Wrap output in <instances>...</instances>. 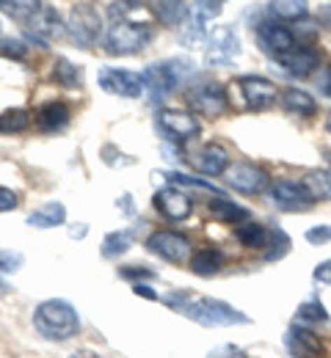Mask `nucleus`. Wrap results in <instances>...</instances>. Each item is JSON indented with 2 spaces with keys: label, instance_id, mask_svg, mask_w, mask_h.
Here are the masks:
<instances>
[{
  "label": "nucleus",
  "instance_id": "nucleus-5",
  "mask_svg": "<svg viewBox=\"0 0 331 358\" xmlns=\"http://www.w3.org/2000/svg\"><path fill=\"white\" fill-rule=\"evenodd\" d=\"M240 55V39L232 25H216L207 34L204 42V66L207 69H218V66H230L235 64Z\"/></svg>",
  "mask_w": 331,
  "mask_h": 358
},
{
  "label": "nucleus",
  "instance_id": "nucleus-26",
  "mask_svg": "<svg viewBox=\"0 0 331 358\" xmlns=\"http://www.w3.org/2000/svg\"><path fill=\"white\" fill-rule=\"evenodd\" d=\"M207 210H210L213 218L227 221V224H243V221H248V210H246V207H237L235 201H230V199H224V196L207 201Z\"/></svg>",
  "mask_w": 331,
  "mask_h": 358
},
{
  "label": "nucleus",
  "instance_id": "nucleus-22",
  "mask_svg": "<svg viewBox=\"0 0 331 358\" xmlns=\"http://www.w3.org/2000/svg\"><path fill=\"white\" fill-rule=\"evenodd\" d=\"M188 268L199 278H213V275H218L221 268H224V254L216 251V248H202V251L190 254Z\"/></svg>",
  "mask_w": 331,
  "mask_h": 358
},
{
  "label": "nucleus",
  "instance_id": "nucleus-48",
  "mask_svg": "<svg viewBox=\"0 0 331 358\" xmlns=\"http://www.w3.org/2000/svg\"><path fill=\"white\" fill-rule=\"evenodd\" d=\"M133 292H136L139 298H149V301H155V298H157V295H155L149 287H143V284H136V287H133Z\"/></svg>",
  "mask_w": 331,
  "mask_h": 358
},
{
  "label": "nucleus",
  "instance_id": "nucleus-16",
  "mask_svg": "<svg viewBox=\"0 0 331 358\" xmlns=\"http://www.w3.org/2000/svg\"><path fill=\"white\" fill-rule=\"evenodd\" d=\"M155 210L169 221H185L193 213V199L180 187H163L155 193Z\"/></svg>",
  "mask_w": 331,
  "mask_h": 358
},
{
  "label": "nucleus",
  "instance_id": "nucleus-38",
  "mask_svg": "<svg viewBox=\"0 0 331 358\" xmlns=\"http://www.w3.org/2000/svg\"><path fill=\"white\" fill-rule=\"evenodd\" d=\"M22 265V254L20 251H8V248H0V273H14Z\"/></svg>",
  "mask_w": 331,
  "mask_h": 358
},
{
  "label": "nucleus",
  "instance_id": "nucleus-35",
  "mask_svg": "<svg viewBox=\"0 0 331 358\" xmlns=\"http://www.w3.org/2000/svg\"><path fill=\"white\" fill-rule=\"evenodd\" d=\"M331 317L326 312V306L321 303V301H307V303H301L298 309H295V322H301V325H318V322H329Z\"/></svg>",
  "mask_w": 331,
  "mask_h": 358
},
{
  "label": "nucleus",
  "instance_id": "nucleus-7",
  "mask_svg": "<svg viewBox=\"0 0 331 358\" xmlns=\"http://www.w3.org/2000/svg\"><path fill=\"white\" fill-rule=\"evenodd\" d=\"M157 133L163 135L166 141L171 143H188L196 135L202 133V124L193 119V113H185V110H171V108H163L157 110Z\"/></svg>",
  "mask_w": 331,
  "mask_h": 358
},
{
  "label": "nucleus",
  "instance_id": "nucleus-6",
  "mask_svg": "<svg viewBox=\"0 0 331 358\" xmlns=\"http://www.w3.org/2000/svg\"><path fill=\"white\" fill-rule=\"evenodd\" d=\"M99 31H102V17L94 6L89 3H78L72 11H69V20H66V36L69 42L83 50L97 45L99 39Z\"/></svg>",
  "mask_w": 331,
  "mask_h": 358
},
{
  "label": "nucleus",
  "instance_id": "nucleus-43",
  "mask_svg": "<svg viewBox=\"0 0 331 358\" xmlns=\"http://www.w3.org/2000/svg\"><path fill=\"white\" fill-rule=\"evenodd\" d=\"M20 207V199L14 190L8 187H0V213H8V210H17Z\"/></svg>",
  "mask_w": 331,
  "mask_h": 358
},
{
  "label": "nucleus",
  "instance_id": "nucleus-28",
  "mask_svg": "<svg viewBox=\"0 0 331 358\" xmlns=\"http://www.w3.org/2000/svg\"><path fill=\"white\" fill-rule=\"evenodd\" d=\"M52 80L58 86H64V89H80L83 86V69L75 66L66 58H55V64H52Z\"/></svg>",
  "mask_w": 331,
  "mask_h": 358
},
{
  "label": "nucleus",
  "instance_id": "nucleus-37",
  "mask_svg": "<svg viewBox=\"0 0 331 358\" xmlns=\"http://www.w3.org/2000/svg\"><path fill=\"white\" fill-rule=\"evenodd\" d=\"M0 55H6V58H25L28 55V47H25L22 39L6 36V39H0Z\"/></svg>",
  "mask_w": 331,
  "mask_h": 358
},
{
  "label": "nucleus",
  "instance_id": "nucleus-13",
  "mask_svg": "<svg viewBox=\"0 0 331 358\" xmlns=\"http://www.w3.org/2000/svg\"><path fill=\"white\" fill-rule=\"evenodd\" d=\"M227 185L246 196H257L271 187V177L265 169H260L254 163H235L227 169Z\"/></svg>",
  "mask_w": 331,
  "mask_h": 358
},
{
  "label": "nucleus",
  "instance_id": "nucleus-10",
  "mask_svg": "<svg viewBox=\"0 0 331 358\" xmlns=\"http://www.w3.org/2000/svg\"><path fill=\"white\" fill-rule=\"evenodd\" d=\"M185 99H188V105L196 113H204L210 119H216V116H221L227 110V94L216 80H196L185 91Z\"/></svg>",
  "mask_w": 331,
  "mask_h": 358
},
{
  "label": "nucleus",
  "instance_id": "nucleus-50",
  "mask_svg": "<svg viewBox=\"0 0 331 358\" xmlns=\"http://www.w3.org/2000/svg\"><path fill=\"white\" fill-rule=\"evenodd\" d=\"M69 358H99L97 353H92V350H78V353H72Z\"/></svg>",
  "mask_w": 331,
  "mask_h": 358
},
{
  "label": "nucleus",
  "instance_id": "nucleus-45",
  "mask_svg": "<svg viewBox=\"0 0 331 358\" xmlns=\"http://www.w3.org/2000/svg\"><path fill=\"white\" fill-rule=\"evenodd\" d=\"M312 278H315L318 284H326V287H331V259L321 262V265L315 268V273H312Z\"/></svg>",
  "mask_w": 331,
  "mask_h": 358
},
{
  "label": "nucleus",
  "instance_id": "nucleus-51",
  "mask_svg": "<svg viewBox=\"0 0 331 358\" xmlns=\"http://www.w3.org/2000/svg\"><path fill=\"white\" fill-rule=\"evenodd\" d=\"M326 133L331 135V113H329V116H326Z\"/></svg>",
  "mask_w": 331,
  "mask_h": 358
},
{
  "label": "nucleus",
  "instance_id": "nucleus-49",
  "mask_svg": "<svg viewBox=\"0 0 331 358\" xmlns=\"http://www.w3.org/2000/svg\"><path fill=\"white\" fill-rule=\"evenodd\" d=\"M86 231H89V226H86V224L72 226V229H69V234H72V237H86Z\"/></svg>",
  "mask_w": 331,
  "mask_h": 358
},
{
  "label": "nucleus",
  "instance_id": "nucleus-40",
  "mask_svg": "<svg viewBox=\"0 0 331 358\" xmlns=\"http://www.w3.org/2000/svg\"><path fill=\"white\" fill-rule=\"evenodd\" d=\"M307 243H312V245H329L331 243V226H312V229H307Z\"/></svg>",
  "mask_w": 331,
  "mask_h": 358
},
{
  "label": "nucleus",
  "instance_id": "nucleus-47",
  "mask_svg": "<svg viewBox=\"0 0 331 358\" xmlns=\"http://www.w3.org/2000/svg\"><path fill=\"white\" fill-rule=\"evenodd\" d=\"M301 36H307V39H312L315 34H318V28H315V22H307V20H301Z\"/></svg>",
  "mask_w": 331,
  "mask_h": 358
},
{
  "label": "nucleus",
  "instance_id": "nucleus-27",
  "mask_svg": "<svg viewBox=\"0 0 331 358\" xmlns=\"http://www.w3.org/2000/svg\"><path fill=\"white\" fill-rule=\"evenodd\" d=\"M235 237L237 243L246 245V248H265L271 231L262 224H257V221H243V224L235 226Z\"/></svg>",
  "mask_w": 331,
  "mask_h": 358
},
{
  "label": "nucleus",
  "instance_id": "nucleus-21",
  "mask_svg": "<svg viewBox=\"0 0 331 358\" xmlns=\"http://www.w3.org/2000/svg\"><path fill=\"white\" fill-rule=\"evenodd\" d=\"M69 119H72V110H69V105H64V102H48V105H42L39 113H36L39 130L50 135L66 130Z\"/></svg>",
  "mask_w": 331,
  "mask_h": 358
},
{
  "label": "nucleus",
  "instance_id": "nucleus-9",
  "mask_svg": "<svg viewBox=\"0 0 331 358\" xmlns=\"http://www.w3.org/2000/svg\"><path fill=\"white\" fill-rule=\"evenodd\" d=\"M146 248H149L155 257H160V259H166V262H171V265H183V262L190 259V243H188V237L180 234V231H169V229L152 231V234L146 237Z\"/></svg>",
  "mask_w": 331,
  "mask_h": 358
},
{
  "label": "nucleus",
  "instance_id": "nucleus-8",
  "mask_svg": "<svg viewBox=\"0 0 331 358\" xmlns=\"http://www.w3.org/2000/svg\"><path fill=\"white\" fill-rule=\"evenodd\" d=\"M97 83L99 89L111 96H125V99H136L143 94V78L139 72L130 69H119V66H99L97 72Z\"/></svg>",
  "mask_w": 331,
  "mask_h": 358
},
{
  "label": "nucleus",
  "instance_id": "nucleus-17",
  "mask_svg": "<svg viewBox=\"0 0 331 358\" xmlns=\"http://www.w3.org/2000/svg\"><path fill=\"white\" fill-rule=\"evenodd\" d=\"M257 39H260V47H262L268 55H274V58H279L287 50L295 47V36H293L284 25L274 22V20H265V22L257 25Z\"/></svg>",
  "mask_w": 331,
  "mask_h": 358
},
{
  "label": "nucleus",
  "instance_id": "nucleus-31",
  "mask_svg": "<svg viewBox=\"0 0 331 358\" xmlns=\"http://www.w3.org/2000/svg\"><path fill=\"white\" fill-rule=\"evenodd\" d=\"M28 127H31V113L25 108H8L0 113V133L3 135L25 133Z\"/></svg>",
  "mask_w": 331,
  "mask_h": 358
},
{
  "label": "nucleus",
  "instance_id": "nucleus-12",
  "mask_svg": "<svg viewBox=\"0 0 331 358\" xmlns=\"http://www.w3.org/2000/svg\"><path fill=\"white\" fill-rule=\"evenodd\" d=\"M268 196H271V201L284 210V213H307V210H312V204H315V199H312V193L307 190V185L304 182H290V179H279V182H274L271 187H268Z\"/></svg>",
  "mask_w": 331,
  "mask_h": 358
},
{
  "label": "nucleus",
  "instance_id": "nucleus-15",
  "mask_svg": "<svg viewBox=\"0 0 331 358\" xmlns=\"http://www.w3.org/2000/svg\"><path fill=\"white\" fill-rule=\"evenodd\" d=\"M284 348H287V353L293 358H323V342L318 339V334L315 331H309L307 325H301V322H295V325H290L287 328V334H284Z\"/></svg>",
  "mask_w": 331,
  "mask_h": 358
},
{
  "label": "nucleus",
  "instance_id": "nucleus-18",
  "mask_svg": "<svg viewBox=\"0 0 331 358\" xmlns=\"http://www.w3.org/2000/svg\"><path fill=\"white\" fill-rule=\"evenodd\" d=\"M290 78H307L321 66V52L312 47H293L276 58Z\"/></svg>",
  "mask_w": 331,
  "mask_h": 358
},
{
  "label": "nucleus",
  "instance_id": "nucleus-42",
  "mask_svg": "<svg viewBox=\"0 0 331 358\" xmlns=\"http://www.w3.org/2000/svg\"><path fill=\"white\" fill-rule=\"evenodd\" d=\"M207 358H248V356L240 348H235V345H218L216 350L207 353Z\"/></svg>",
  "mask_w": 331,
  "mask_h": 358
},
{
  "label": "nucleus",
  "instance_id": "nucleus-33",
  "mask_svg": "<svg viewBox=\"0 0 331 358\" xmlns=\"http://www.w3.org/2000/svg\"><path fill=\"white\" fill-rule=\"evenodd\" d=\"M39 8H42L39 0H0V11L20 22H28Z\"/></svg>",
  "mask_w": 331,
  "mask_h": 358
},
{
  "label": "nucleus",
  "instance_id": "nucleus-11",
  "mask_svg": "<svg viewBox=\"0 0 331 358\" xmlns=\"http://www.w3.org/2000/svg\"><path fill=\"white\" fill-rule=\"evenodd\" d=\"M66 34V22H61V14L55 6H42L31 20H28V34H25V42L36 47H48L50 39Z\"/></svg>",
  "mask_w": 331,
  "mask_h": 358
},
{
  "label": "nucleus",
  "instance_id": "nucleus-29",
  "mask_svg": "<svg viewBox=\"0 0 331 358\" xmlns=\"http://www.w3.org/2000/svg\"><path fill=\"white\" fill-rule=\"evenodd\" d=\"M133 234H136V229H119V231L105 234V240H102V257H105V259L122 257V254L133 245Z\"/></svg>",
  "mask_w": 331,
  "mask_h": 358
},
{
  "label": "nucleus",
  "instance_id": "nucleus-2",
  "mask_svg": "<svg viewBox=\"0 0 331 358\" xmlns=\"http://www.w3.org/2000/svg\"><path fill=\"white\" fill-rule=\"evenodd\" d=\"M34 328L48 339V342H66L80 331V320L72 303L52 298L42 301L34 312Z\"/></svg>",
  "mask_w": 331,
  "mask_h": 358
},
{
  "label": "nucleus",
  "instance_id": "nucleus-30",
  "mask_svg": "<svg viewBox=\"0 0 331 358\" xmlns=\"http://www.w3.org/2000/svg\"><path fill=\"white\" fill-rule=\"evenodd\" d=\"M113 22H146V8L141 0H113L111 3Z\"/></svg>",
  "mask_w": 331,
  "mask_h": 358
},
{
  "label": "nucleus",
  "instance_id": "nucleus-44",
  "mask_svg": "<svg viewBox=\"0 0 331 358\" xmlns=\"http://www.w3.org/2000/svg\"><path fill=\"white\" fill-rule=\"evenodd\" d=\"M119 275L122 278H127V281H136V278H155V273L146 268H139V265H133V268H122L119 270Z\"/></svg>",
  "mask_w": 331,
  "mask_h": 358
},
{
  "label": "nucleus",
  "instance_id": "nucleus-14",
  "mask_svg": "<svg viewBox=\"0 0 331 358\" xmlns=\"http://www.w3.org/2000/svg\"><path fill=\"white\" fill-rule=\"evenodd\" d=\"M237 91L248 110H265L276 102V86L260 75H243L237 80Z\"/></svg>",
  "mask_w": 331,
  "mask_h": 358
},
{
  "label": "nucleus",
  "instance_id": "nucleus-34",
  "mask_svg": "<svg viewBox=\"0 0 331 358\" xmlns=\"http://www.w3.org/2000/svg\"><path fill=\"white\" fill-rule=\"evenodd\" d=\"M309 11L307 0H271V14L282 20H304Z\"/></svg>",
  "mask_w": 331,
  "mask_h": 358
},
{
  "label": "nucleus",
  "instance_id": "nucleus-25",
  "mask_svg": "<svg viewBox=\"0 0 331 358\" xmlns=\"http://www.w3.org/2000/svg\"><path fill=\"white\" fill-rule=\"evenodd\" d=\"M282 105L287 113H295V116H315L318 113L315 96L309 91H301V89H284Z\"/></svg>",
  "mask_w": 331,
  "mask_h": 358
},
{
  "label": "nucleus",
  "instance_id": "nucleus-3",
  "mask_svg": "<svg viewBox=\"0 0 331 358\" xmlns=\"http://www.w3.org/2000/svg\"><path fill=\"white\" fill-rule=\"evenodd\" d=\"M188 320L204 325V328H230V325H248V314H243L240 309H235L232 303H224L218 298H196L188 295L183 312Z\"/></svg>",
  "mask_w": 331,
  "mask_h": 358
},
{
  "label": "nucleus",
  "instance_id": "nucleus-19",
  "mask_svg": "<svg viewBox=\"0 0 331 358\" xmlns=\"http://www.w3.org/2000/svg\"><path fill=\"white\" fill-rule=\"evenodd\" d=\"M190 163H193V169H196L199 174H204V177H221V174H227V169H230V152H227L224 146H218V143H207V146H202V149L190 157Z\"/></svg>",
  "mask_w": 331,
  "mask_h": 358
},
{
  "label": "nucleus",
  "instance_id": "nucleus-1",
  "mask_svg": "<svg viewBox=\"0 0 331 358\" xmlns=\"http://www.w3.org/2000/svg\"><path fill=\"white\" fill-rule=\"evenodd\" d=\"M190 75H193V61L190 58H163V61L149 64L141 75L146 99L152 105L163 102L180 83H185Z\"/></svg>",
  "mask_w": 331,
  "mask_h": 358
},
{
  "label": "nucleus",
  "instance_id": "nucleus-36",
  "mask_svg": "<svg viewBox=\"0 0 331 358\" xmlns=\"http://www.w3.org/2000/svg\"><path fill=\"white\" fill-rule=\"evenodd\" d=\"M268 251H265V259L268 262H279V259H284L287 254H290V237H287V231L284 229H271V237H268Z\"/></svg>",
  "mask_w": 331,
  "mask_h": 358
},
{
  "label": "nucleus",
  "instance_id": "nucleus-46",
  "mask_svg": "<svg viewBox=\"0 0 331 358\" xmlns=\"http://www.w3.org/2000/svg\"><path fill=\"white\" fill-rule=\"evenodd\" d=\"M318 89H321L323 96H329L331 99V64L321 72V78H318Z\"/></svg>",
  "mask_w": 331,
  "mask_h": 358
},
{
  "label": "nucleus",
  "instance_id": "nucleus-41",
  "mask_svg": "<svg viewBox=\"0 0 331 358\" xmlns=\"http://www.w3.org/2000/svg\"><path fill=\"white\" fill-rule=\"evenodd\" d=\"M221 3H224V0H193L190 8H196L199 14H204L207 20H213V17L221 14Z\"/></svg>",
  "mask_w": 331,
  "mask_h": 358
},
{
  "label": "nucleus",
  "instance_id": "nucleus-20",
  "mask_svg": "<svg viewBox=\"0 0 331 358\" xmlns=\"http://www.w3.org/2000/svg\"><path fill=\"white\" fill-rule=\"evenodd\" d=\"M207 17L204 14H199L196 8H188V17L183 20V25L177 28V36H180V45L188 47V50H196L199 45H204L207 42Z\"/></svg>",
  "mask_w": 331,
  "mask_h": 358
},
{
  "label": "nucleus",
  "instance_id": "nucleus-39",
  "mask_svg": "<svg viewBox=\"0 0 331 358\" xmlns=\"http://www.w3.org/2000/svg\"><path fill=\"white\" fill-rule=\"evenodd\" d=\"M166 179H169V182H174V185H190V187H199V190H213V193H216V185H213V182L188 177V174H166Z\"/></svg>",
  "mask_w": 331,
  "mask_h": 358
},
{
  "label": "nucleus",
  "instance_id": "nucleus-4",
  "mask_svg": "<svg viewBox=\"0 0 331 358\" xmlns=\"http://www.w3.org/2000/svg\"><path fill=\"white\" fill-rule=\"evenodd\" d=\"M155 31L149 22H113L108 31H105V52L108 55H136L141 47H146L152 42Z\"/></svg>",
  "mask_w": 331,
  "mask_h": 358
},
{
  "label": "nucleus",
  "instance_id": "nucleus-32",
  "mask_svg": "<svg viewBox=\"0 0 331 358\" xmlns=\"http://www.w3.org/2000/svg\"><path fill=\"white\" fill-rule=\"evenodd\" d=\"M307 190L312 193L315 201H331V169H318V171H309L304 177Z\"/></svg>",
  "mask_w": 331,
  "mask_h": 358
},
{
  "label": "nucleus",
  "instance_id": "nucleus-24",
  "mask_svg": "<svg viewBox=\"0 0 331 358\" xmlns=\"http://www.w3.org/2000/svg\"><path fill=\"white\" fill-rule=\"evenodd\" d=\"M64 221H66V207L61 201H48L28 215V226H34V229H55Z\"/></svg>",
  "mask_w": 331,
  "mask_h": 358
},
{
  "label": "nucleus",
  "instance_id": "nucleus-23",
  "mask_svg": "<svg viewBox=\"0 0 331 358\" xmlns=\"http://www.w3.org/2000/svg\"><path fill=\"white\" fill-rule=\"evenodd\" d=\"M155 17L163 22V25H171V28H180L183 20L188 17V3L185 0H149Z\"/></svg>",
  "mask_w": 331,
  "mask_h": 358
}]
</instances>
